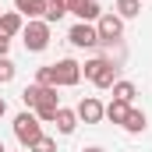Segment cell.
Masks as SVG:
<instances>
[{"instance_id":"1","label":"cell","mask_w":152,"mask_h":152,"mask_svg":"<svg viewBox=\"0 0 152 152\" xmlns=\"http://www.w3.org/2000/svg\"><path fill=\"white\" fill-rule=\"evenodd\" d=\"M14 138L21 142V149H32L39 138H42V124H39V117L32 110H25V113L14 117Z\"/></svg>"},{"instance_id":"2","label":"cell","mask_w":152,"mask_h":152,"mask_svg":"<svg viewBox=\"0 0 152 152\" xmlns=\"http://www.w3.org/2000/svg\"><path fill=\"white\" fill-rule=\"evenodd\" d=\"M81 75L88 78L96 88H113V81H117V67H113V60L96 57V60H88V64L81 67Z\"/></svg>"},{"instance_id":"3","label":"cell","mask_w":152,"mask_h":152,"mask_svg":"<svg viewBox=\"0 0 152 152\" xmlns=\"http://www.w3.org/2000/svg\"><path fill=\"white\" fill-rule=\"evenodd\" d=\"M21 42H25L28 53H42V50L50 46V25H46L42 18H32V21L21 28Z\"/></svg>"},{"instance_id":"4","label":"cell","mask_w":152,"mask_h":152,"mask_svg":"<svg viewBox=\"0 0 152 152\" xmlns=\"http://www.w3.org/2000/svg\"><path fill=\"white\" fill-rule=\"evenodd\" d=\"M50 71H53V85H57V88H75L78 81H81V64L71 60V57L50 64Z\"/></svg>"},{"instance_id":"5","label":"cell","mask_w":152,"mask_h":152,"mask_svg":"<svg viewBox=\"0 0 152 152\" xmlns=\"http://www.w3.org/2000/svg\"><path fill=\"white\" fill-rule=\"evenodd\" d=\"M60 110V96H57V85H42V96H39L36 110L32 113L39 117V124H53V117Z\"/></svg>"},{"instance_id":"6","label":"cell","mask_w":152,"mask_h":152,"mask_svg":"<svg viewBox=\"0 0 152 152\" xmlns=\"http://www.w3.org/2000/svg\"><path fill=\"white\" fill-rule=\"evenodd\" d=\"M96 32H99V42H117L124 36V18L113 14V11H103L99 21H96Z\"/></svg>"},{"instance_id":"7","label":"cell","mask_w":152,"mask_h":152,"mask_svg":"<svg viewBox=\"0 0 152 152\" xmlns=\"http://www.w3.org/2000/svg\"><path fill=\"white\" fill-rule=\"evenodd\" d=\"M67 39H71V46H78V50H96V46H99V32H96V25H88V21H78L75 28L67 32Z\"/></svg>"},{"instance_id":"8","label":"cell","mask_w":152,"mask_h":152,"mask_svg":"<svg viewBox=\"0 0 152 152\" xmlns=\"http://www.w3.org/2000/svg\"><path fill=\"white\" fill-rule=\"evenodd\" d=\"M75 113H78V120H85V124H99V120L106 117V106H103L96 96H85V99L78 103V110H75Z\"/></svg>"},{"instance_id":"9","label":"cell","mask_w":152,"mask_h":152,"mask_svg":"<svg viewBox=\"0 0 152 152\" xmlns=\"http://www.w3.org/2000/svg\"><path fill=\"white\" fill-rule=\"evenodd\" d=\"M21 28H25V18L18 14V11H4L0 14V32L11 39V36H21Z\"/></svg>"},{"instance_id":"10","label":"cell","mask_w":152,"mask_h":152,"mask_svg":"<svg viewBox=\"0 0 152 152\" xmlns=\"http://www.w3.org/2000/svg\"><path fill=\"white\" fill-rule=\"evenodd\" d=\"M71 14H75L78 21H88V25H96V21H99V14H103V7H99L96 0H78V7L71 11Z\"/></svg>"},{"instance_id":"11","label":"cell","mask_w":152,"mask_h":152,"mask_svg":"<svg viewBox=\"0 0 152 152\" xmlns=\"http://www.w3.org/2000/svg\"><path fill=\"white\" fill-rule=\"evenodd\" d=\"M14 11L32 21V18H42L46 14V0H14Z\"/></svg>"},{"instance_id":"12","label":"cell","mask_w":152,"mask_h":152,"mask_svg":"<svg viewBox=\"0 0 152 152\" xmlns=\"http://www.w3.org/2000/svg\"><path fill=\"white\" fill-rule=\"evenodd\" d=\"M53 124H57V131H60V134H75L78 113H75V110H67V106H60V110H57V117H53Z\"/></svg>"},{"instance_id":"13","label":"cell","mask_w":152,"mask_h":152,"mask_svg":"<svg viewBox=\"0 0 152 152\" xmlns=\"http://www.w3.org/2000/svg\"><path fill=\"white\" fill-rule=\"evenodd\" d=\"M120 127H124L127 134H142V131L149 127V117H145V110H134V106H131V113H127V120H124Z\"/></svg>"},{"instance_id":"14","label":"cell","mask_w":152,"mask_h":152,"mask_svg":"<svg viewBox=\"0 0 152 152\" xmlns=\"http://www.w3.org/2000/svg\"><path fill=\"white\" fill-rule=\"evenodd\" d=\"M127 113H131V103H124V99H110L106 103V120L110 124H124Z\"/></svg>"},{"instance_id":"15","label":"cell","mask_w":152,"mask_h":152,"mask_svg":"<svg viewBox=\"0 0 152 152\" xmlns=\"http://www.w3.org/2000/svg\"><path fill=\"white\" fill-rule=\"evenodd\" d=\"M134 96H138V88H134V81H113V99H124V103H134Z\"/></svg>"},{"instance_id":"16","label":"cell","mask_w":152,"mask_h":152,"mask_svg":"<svg viewBox=\"0 0 152 152\" xmlns=\"http://www.w3.org/2000/svg\"><path fill=\"white\" fill-rule=\"evenodd\" d=\"M64 14H67V11H64V4H60V0H46V14H42V21H46V25H57Z\"/></svg>"},{"instance_id":"17","label":"cell","mask_w":152,"mask_h":152,"mask_svg":"<svg viewBox=\"0 0 152 152\" xmlns=\"http://www.w3.org/2000/svg\"><path fill=\"white\" fill-rule=\"evenodd\" d=\"M117 14L120 18H138L142 14V0H117Z\"/></svg>"},{"instance_id":"18","label":"cell","mask_w":152,"mask_h":152,"mask_svg":"<svg viewBox=\"0 0 152 152\" xmlns=\"http://www.w3.org/2000/svg\"><path fill=\"white\" fill-rule=\"evenodd\" d=\"M18 75V67H14V60L11 57H0V85H7V81H14Z\"/></svg>"},{"instance_id":"19","label":"cell","mask_w":152,"mask_h":152,"mask_svg":"<svg viewBox=\"0 0 152 152\" xmlns=\"http://www.w3.org/2000/svg\"><path fill=\"white\" fill-rule=\"evenodd\" d=\"M39 96H42V85H25V92H21V103H25L28 110H36Z\"/></svg>"},{"instance_id":"20","label":"cell","mask_w":152,"mask_h":152,"mask_svg":"<svg viewBox=\"0 0 152 152\" xmlns=\"http://www.w3.org/2000/svg\"><path fill=\"white\" fill-rule=\"evenodd\" d=\"M28 152H57V142H53L50 134H42V138H39V142H36Z\"/></svg>"},{"instance_id":"21","label":"cell","mask_w":152,"mask_h":152,"mask_svg":"<svg viewBox=\"0 0 152 152\" xmlns=\"http://www.w3.org/2000/svg\"><path fill=\"white\" fill-rule=\"evenodd\" d=\"M36 85H53V71H50V64L36 71Z\"/></svg>"},{"instance_id":"22","label":"cell","mask_w":152,"mask_h":152,"mask_svg":"<svg viewBox=\"0 0 152 152\" xmlns=\"http://www.w3.org/2000/svg\"><path fill=\"white\" fill-rule=\"evenodd\" d=\"M7 50H11V39L0 32V57H7Z\"/></svg>"},{"instance_id":"23","label":"cell","mask_w":152,"mask_h":152,"mask_svg":"<svg viewBox=\"0 0 152 152\" xmlns=\"http://www.w3.org/2000/svg\"><path fill=\"white\" fill-rule=\"evenodd\" d=\"M60 4H64V11H67V14H71V11L78 7V0H60Z\"/></svg>"},{"instance_id":"24","label":"cell","mask_w":152,"mask_h":152,"mask_svg":"<svg viewBox=\"0 0 152 152\" xmlns=\"http://www.w3.org/2000/svg\"><path fill=\"white\" fill-rule=\"evenodd\" d=\"M81 152H106V149H99V145H88V149H81Z\"/></svg>"},{"instance_id":"25","label":"cell","mask_w":152,"mask_h":152,"mask_svg":"<svg viewBox=\"0 0 152 152\" xmlns=\"http://www.w3.org/2000/svg\"><path fill=\"white\" fill-rule=\"evenodd\" d=\"M4 113H7V103H4V96H0V117H4Z\"/></svg>"},{"instance_id":"26","label":"cell","mask_w":152,"mask_h":152,"mask_svg":"<svg viewBox=\"0 0 152 152\" xmlns=\"http://www.w3.org/2000/svg\"><path fill=\"white\" fill-rule=\"evenodd\" d=\"M0 152H7V149H4V142H0Z\"/></svg>"}]
</instances>
